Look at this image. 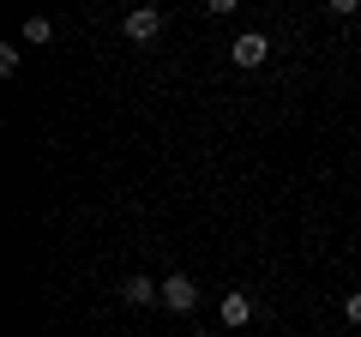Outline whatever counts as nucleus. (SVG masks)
I'll list each match as a JSON object with an SVG mask.
<instances>
[{
  "label": "nucleus",
  "mask_w": 361,
  "mask_h": 337,
  "mask_svg": "<svg viewBox=\"0 0 361 337\" xmlns=\"http://www.w3.org/2000/svg\"><path fill=\"white\" fill-rule=\"evenodd\" d=\"M121 30H127L133 42H157V37H163V6H133Z\"/></svg>",
  "instance_id": "obj_1"
},
{
  "label": "nucleus",
  "mask_w": 361,
  "mask_h": 337,
  "mask_svg": "<svg viewBox=\"0 0 361 337\" xmlns=\"http://www.w3.org/2000/svg\"><path fill=\"white\" fill-rule=\"evenodd\" d=\"M163 307H175V313H193V307H199V283H193L187 271L163 277Z\"/></svg>",
  "instance_id": "obj_2"
},
{
  "label": "nucleus",
  "mask_w": 361,
  "mask_h": 337,
  "mask_svg": "<svg viewBox=\"0 0 361 337\" xmlns=\"http://www.w3.org/2000/svg\"><path fill=\"white\" fill-rule=\"evenodd\" d=\"M265 54H271V42L259 37V30H241V37L229 42V61L235 66H265Z\"/></svg>",
  "instance_id": "obj_3"
},
{
  "label": "nucleus",
  "mask_w": 361,
  "mask_h": 337,
  "mask_svg": "<svg viewBox=\"0 0 361 337\" xmlns=\"http://www.w3.org/2000/svg\"><path fill=\"white\" fill-rule=\"evenodd\" d=\"M121 301H127V307H151V301H163V283H151V277L133 271L127 283H121Z\"/></svg>",
  "instance_id": "obj_4"
},
{
  "label": "nucleus",
  "mask_w": 361,
  "mask_h": 337,
  "mask_svg": "<svg viewBox=\"0 0 361 337\" xmlns=\"http://www.w3.org/2000/svg\"><path fill=\"white\" fill-rule=\"evenodd\" d=\"M217 313H223V325H229V331H241V325L253 319V295H241V289H229V295L217 301Z\"/></svg>",
  "instance_id": "obj_5"
},
{
  "label": "nucleus",
  "mask_w": 361,
  "mask_h": 337,
  "mask_svg": "<svg viewBox=\"0 0 361 337\" xmlns=\"http://www.w3.org/2000/svg\"><path fill=\"white\" fill-rule=\"evenodd\" d=\"M49 37H54L49 18H25V42H49Z\"/></svg>",
  "instance_id": "obj_6"
},
{
  "label": "nucleus",
  "mask_w": 361,
  "mask_h": 337,
  "mask_svg": "<svg viewBox=\"0 0 361 337\" xmlns=\"http://www.w3.org/2000/svg\"><path fill=\"white\" fill-rule=\"evenodd\" d=\"M343 313H349V319H355V325H361V289H355V295H349V301H343Z\"/></svg>",
  "instance_id": "obj_7"
},
{
  "label": "nucleus",
  "mask_w": 361,
  "mask_h": 337,
  "mask_svg": "<svg viewBox=\"0 0 361 337\" xmlns=\"http://www.w3.org/2000/svg\"><path fill=\"white\" fill-rule=\"evenodd\" d=\"M199 337H217V331H199Z\"/></svg>",
  "instance_id": "obj_8"
}]
</instances>
